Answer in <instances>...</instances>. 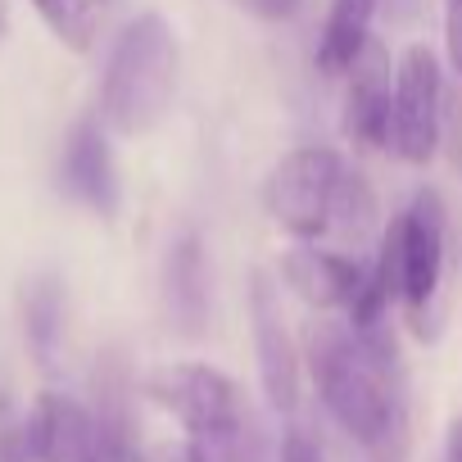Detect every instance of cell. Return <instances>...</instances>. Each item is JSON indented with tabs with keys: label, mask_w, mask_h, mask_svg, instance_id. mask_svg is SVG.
I'll list each match as a JSON object with an SVG mask.
<instances>
[{
	"label": "cell",
	"mask_w": 462,
	"mask_h": 462,
	"mask_svg": "<svg viewBox=\"0 0 462 462\" xmlns=\"http://www.w3.org/2000/svg\"><path fill=\"white\" fill-rule=\"evenodd\" d=\"M309 372L327 412L363 448H381L403 430L399 412V354L385 327L354 331L340 322L309 327Z\"/></svg>",
	"instance_id": "1"
},
{
	"label": "cell",
	"mask_w": 462,
	"mask_h": 462,
	"mask_svg": "<svg viewBox=\"0 0 462 462\" xmlns=\"http://www.w3.org/2000/svg\"><path fill=\"white\" fill-rule=\"evenodd\" d=\"M282 462H327V457H322V444H318L309 430H286V439H282Z\"/></svg>",
	"instance_id": "21"
},
{
	"label": "cell",
	"mask_w": 462,
	"mask_h": 462,
	"mask_svg": "<svg viewBox=\"0 0 462 462\" xmlns=\"http://www.w3.org/2000/svg\"><path fill=\"white\" fill-rule=\"evenodd\" d=\"M345 172H349V163L336 150H322V145L291 150L268 177V213H273V222L286 231V236H295L300 245L327 241L331 204H336V190H340Z\"/></svg>",
	"instance_id": "3"
},
{
	"label": "cell",
	"mask_w": 462,
	"mask_h": 462,
	"mask_svg": "<svg viewBox=\"0 0 462 462\" xmlns=\"http://www.w3.org/2000/svg\"><path fill=\"white\" fill-rule=\"evenodd\" d=\"M0 462H37L28 426H0Z\"/></svg>",
	"instance_id": "20"
},
{
	"label": "cell",
	"mask_w": 462,
	"mask_h": 462,
	"mask_svg": "<svg viewBox=\"0 0 462 462\" xmlns=\"http://www.w3.org/2000/svg\"><path fill=\"white\" fill-rule=\"evenodd\" d=\"M439 145L448 163L462 172V78L457 87H444V114H439Z\"/></svg>",
	"instance_id": "18"
},
{
	"label": "cell",
	"mask_w": 462,
	"mask_h": 462,
	"mask_svg": "<svg viewBox=\"0 0 462 462\" xmlns=\"http://www.w3.org/2000/svg\"><path fill=\"white\" fill-rule=\"evenodd\" d=\"M444 462H462V417L448 426V444H444Z\"/></svg>",
	"instance_id": "23"
},
{
	"label": "cell",
	"mask_w": 462,
	"mask_h": 462,
	"mask_svg": "<svg viewBox=\"0 0 462 462\" xmlns=\"http://www.w3.org/2000/svg\"><path fill=\"white\" fill-rule=\"evenodd\" d=\"M372 14H376V0H331V14H327V28H322V46H318V64L327 73H349V64L372 42V32H367Z\"/></svg>",
	"instance_id": "14"
},
{
	"label": "cell",
	"mask_w": 462,
	"mask_h": 462,
	"mask_svg": "<svg viewBox=\"0 0 462 462\" xmlns=\"http://www.w3.org/2000/svg\"><path fill=\"white\" fill-rule=\"evenodd\" d=\"M0 37H5V0H0Z\"/></svg>",
	"instance_id": "24"
},
{
	"label": "cell",
	"mask_w": 462,
	"mask_h": 462,
	"mask_svg": "<svg viewBox=\"0 0 462 462\" xmlns=\"http://www.w3.org/2000/svg\"><path fill=\"white\" fill-rule=\"evenodd\" d=\"M250 318H254V349H259V376L263 394L277 412H295L300 403V354L282 318V295L268 273H254L250 286Z\"/></svg>",
	"instance_id": "7"
},
{
	"label": "cell",
	"mask_w": 462,
	"mask_h": 462,
	"mask_svg": "<svg viewBox=\"0 0 462 462\" xmlns=\"http://www.w3.org/2000/svg\"><path fill=\"white\" fill-rule=\"evenodd\" d=\"M145 390L159 408H168L195 435V444H208V448L226 444L245 421L236 385L204 363H168L145 381Z\"/></svg>",
	"instance_id": "4"
},
{
	"label": "cell",
	"mask_w": 462,
	"mask_h": 462,
	"mask_svg": "<svg viewBox=\"0 0 462 462\" xmlns=\"http://www.w3.org/2000/svg\"><path fill=\"white\" fill-rule=\"evenodd\" d=\"M32 5H37V14L51 23V32H55L69 51H91L96 23H100L96 0H32Z\"/></svg>",
	"instance_id": "17"
},
{
	"label": "cell",
	"mask_w": 462,
	"mask_h": 462,
	"mask_svg": "<svg viewBox=\"0 0 462 462\" xmlns=\"http://www.w3.org/2000/svg\"><path fill=\"white\" fill-rule=\"evenodd\" d=\"M236 5H245L254 19H268V23H282V19H295L304 0H236Z\"/></svg>",
	"instance_id": "22"
},
{
	"label": "cell",
	"mask_w": 462,
	"mask_h": 462,
	"mask_svg": "<svg viewBox=\"0 0 462 462\" xmlns=\"http://www.w3.org/2000/svg\"><path fill=\"white\" fill-rule=\"evenodd\" d=\"M390 100H394L390 51L381 42H367L363 55L349 64V91H345V136L358 150L390 145Z\"/></svg>",
	"instance_id": "8"
},
{
	"label": "cell",
	"mask_w": 462,
	"mask_h": 462,
	"mask_svg": "<svg viewBox=\"0 0 462 462\" xmlns=\"http://www.w3.org/2000/svg\"><path fill=\"white\" fill-rule=\"evenodd\" d=\"M177 91V37L159 14H136L105 64L100 114L118 136H145L159 127Z\"/></svg>",
	"instance_id": "2"
},
{
	"label": "cell",
	"mask_w": 462,
	"mask_h": 462,
	"mask_svg": "<svg viewBox=\"0 0 462 462\" xmlns=\"http://www.w3.org/2000/svg\"><path fill=\"white\" fill-rule=\"evenodd\" d=\"M91 394H96L91 417H96L105 462H141L136 417H132V376H127V363L118 354L100 358V367L91 376Z\"/></svg>",
	"instance_id": "11"
},
{
	"label": "cell",
	"mask_w": 462,
	"mask_h": 462,
	"mask_svg": "<svg viewBox=\"0 0 462 462\" xmlns=\"http://www.w3.org/2000/svg\"><path fill=\"white\" fill-rule=\"evenodd\" d=\"M439 114H444V73L430 46H408L394 64V100H390V150L403 163H430L439 150Z\"/></svg>",
	"instance_id": "5"
},
{
	"label": "cell",
	"mask_w": 462,
	"mask_h": 462,
	"mask_svg": "<svg viewBox=\"0 0 462 462\" xmlns=\"http://www.w3.org/2000/svg\"><path fill=\"white\" fill-rule=\"evenodd\" d=\"M394 222H399V300L412 327L426 336L421 318L435 304V291L444 277V231H448L439 190H417L408 213H399Z\"/></svg>",
	"instance_id": "6"
},
{
	"label": "cell",
	"mask_w": 462,
	"mask_h": 462,
	"mask_svg": "<svg viewBox=\"0 0 462 462\" xmlns=\"http://www.w3.org/2000/svg\"><path fill=\"white\" fill-rule=\"evenodd\" d=\"M23 327H28V340L37 349L42 363H51L55 345H60V331H64V291L55 277H42L23 291Z\"/></svg>",
	"instance_id": "16"
},
{
	"label": "cell",
	"mask_w": 462,
	"mask_h": 462,
	"mask_svg": "<svg viewBox=\"0 0 462 462\" xmlns=\"http://www.w3.org/2000/svg\"><path fill=\"white\" fill-rule=\"evenodd\" d=\"M64 186L69 195H78L82 204H91L96 213H114L118 208V177H114V154H109V136L96 118H82L64 145Z\"/></svg>",
	"instance_id": "12"
},
{
	"label": "cell",
	"mask_w": 462,
	"mask_h": 462,
	"mask_svg": "<svg viewBox=\"0 0 462 462\" xmlns=\"http://www.w3.org/2000/svg\"><path fill=\"white\" fill-rule=\"evenodd\" d=\"M23 426H28L37 462H105L91 408L69 394H55V390L42 394Z\"/></svg>",
	"instance_id": "9"
},
{
	"label": "cell",
	"mask_w": 462,
	"mask_h": 462,
	"mask_svg": "<svg viewBox=\"0 0 462 462\" xmlns=\"http://www.w3.org/2000/svg\"><path fill=\"white\" fill-rule=\"evenodd\" d=\"M163 295L168 313L181 336H199L208 322V263H204V241L195 231H186L181 241H172L168 263H163Z\"/></svg>",
	"instance_id": "13"
},
{
	"label": "cell",
	"mask_w": 462,
	"mask_h": 462,
	"mask_svg": "<svg viewBox=\"0 0 462 462\" xmlns=\"http://www.w3.org/2000/svg\"><path fill=\"white\" fill-rule=\"evenodd\" d=\"M282 282L309 304V309H349L363 286V268L349 254L318 250V245H291L277 263Z\"/></svg>",
	"instance_id": "10"
},
{
	"label": "cell",
	"mask_w": 462,
	"mask_h": 462,
	"mask_svg": "<svg viewBox=\"0 0 462 462\" xmlns=\"http://www.w3.org/2000/svg\"><path fill=\"white\" fill-rule=\"evenodd\" d=\"M444 46L453 73L462 78V0H444Z\"/></svg>",
	"instance_id": "19"
},
{
	"label": "cell",
	"mask_w": 462,
	"mask_h": 462,
	"mask_svg": "<svg viewBox=\"0 0 462 462\" xmlns=\"http://www.w3.org/2000/svg\"><path fill=\"white\" fill-rule=\"evenodd\" d=\"M376 226H381V208H376V195H372L367 177L363 172H345L340 190H336V204H331L327 241H336L340 250H363V245H372Z\"/></svg>",
	"instance_id": "15"
}]
</instances>
